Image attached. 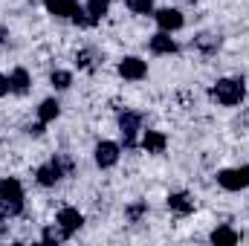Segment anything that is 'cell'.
Wrapping results in <instances>:
<instances>
[{
  "label": "cell",
  "mask_w": 249,
  "mask_h": 246,
  "mask_svg": "<svg viewBox=\"0 0 249 246\" xmlns=\"http://www.w3.org/2000/svg\"><path fill=\"white\" fill-rule=\"evenodd\" d=\"M72 20L78 23V26H93L99 18L96 15H90V12H81V9H75V15H72Z\"/></svg>",
  "instance_id": "cell-21"
},
{
  "label": "cell",
  "mask_w": 249,
  "mask_h": 246,
  "mask_svg": "<svg viewBox=\"0 0 249 246\" xmlns=\"http://www.w3.org/2000/svg\"><path fill=\"white\" fill-rule=\"evenodd\" d=\"M165 145H168V139H165L162 130H145V136H142V148H145L148 154H162Z\"/></svg>",
  "instance_id": "cell-11"
},
{
  "label": "cell",
  "mask_w": 249,
  "mask_h": 246,
  "mask_svg": "<svg viewBox=\"0 0 249 246\" xmlns=\"http://www.w3.org/2000/svg\"><path fill=\"white\" fill-rule=\"evenodd\" d=\"M9 81H12V93H26V90H29V72H26L23 67L12 70Z\"/></svg>",
  "instance_id": "cell-15"
},
{
  "label": "cell",
  "mask_w": 249,
  "mask_h": 246,
  "mask_svg": "<svg viewBox=\"0 0 249 246\" xmlns=\"http://www.w3.org/2000/svg\"><path fill=\"white\" fill-rule=\"evenodd\" d=\"M217 183L226 191H241V188H249V165H241V168H226L217 174Z\"/></svg>",
  "instance_id": "cell-3"
},
{
  "label": "cell",
  "mask_w": 249,
  "mask_h": 246,
  "mask_svg": "<svg viewBox=\"0 0 249 246\" xmlns=\"http://www.w3.org/2000/svg\"><path fill=\"white\" fill-rule=\"evenodd\" d=\"M64 238H70V235L64 232L61 226H47V229H44V241H47V244H61Z\"/></svg>",
  "instance_id": "cell-18"
},
{
  "label": "cell",
  "mask_w": 249,
  "mask_h": 246,
  "mask_svg": "<svg viewBox=\"0 0 249 246\" xmlns=\"http://www.w3.org/2000/svg\"><path fill=\"white\" fill-rule=\"evenodd\" d=\"M197 47L214 50V47H220V38H214V35H200V38H197Z\"/></svg>",
  "instance_id": "cell-22"
},
{
  "label": "cell",
  "mask_w": 249,
  "mask_h": 246,
  "mask_svg": "<svg viewBox=\"0 0 249 246\" xmlns=\"http://www.w3.org/2000/svg\"><path fill=\"white\" fill-rule=\"evenodd\" d=\"M145 72H148V67H145V61L142 58H124V61H119V75L122 78H127V81H139V78H145Z\"/></svg>",
  "instance_id": "cell-9"
},
{
  "label": "cell",
  "mask_w": 249,
  "mask_h": 246,
  "mask_svg": "<svg viewBox=\"0 0 249 246\" xmlns=\"http://www.w3.org/2000/svg\"><path fill=\"white\" fill-rule=\"evenodd\" d=\"M168 209L177 211V214H191V211H194V200H191L188 194H183V191L168 194Z\"/></svg>",
  "instance_id": "cell-13"
},
{
  "label": "cell",
  "mask_w": 249,
  "mask_h": 246,
  "mask_svg": "<svg viewBox=\"0 0 249 246\" xmlns=\"http://www.w3.org/2000/svg\"><path fill=\"white\" fill-rule=\"evenodd\" d=\"M238 241H241V235L235 229H229V226H217L212 232V244H217V246H235Z\"/></svg>",
  "instance_id": "cell-14"
},
{
  "label": "cell",
  "mask_w": 249,
  "mask_h": 246,
  "mask_svg": "<svg viewBox=\"0 0 249 246\" xmlns=\"http://www.w3.org/2000/svg\"><path fill=\"white\" fill-rule=\"evenodd\" d=\"M96 162L99 168H110L119 162V145L116 142H99L96 145Z\"/></svg>",
  "instance_id": "cell-7"
},
{
  "label": "cell",
  "mask_w": 249,
  "mask_h": 246,
  "mask_svg": "<svg viewBox=\"0 0 249 246\" xmlns=\"http://www.w3.org/2000/svg\"><path fill=\"white\" fill-rule=\"evenodd\" d=\"M145 209H148L145 203H136V206H130V209H127V217H130V220H139V217L145 214Z\"/></svg>",
  "instance_id": "cell-23"
},
{
  "label": "cell",
  "mask_w": 249,
  "mask_h": 246,
  "mask_svg": "<svg viewBox=\"0 0 249 246\" xmlns=\"http://www.w3.org/2000/svg\"><path fill=\"white\" fill-rule=\"evenodd\" d=\"M78 9V0H47V12L55 18H72Z\"/></svg>",
  "instance_id": "cell-12"
},
{
  "label": "cell",
  "mask_w": 249,
  "mask_h": 246,
  "mask_svg": "<svg viewBox=\"0 0 249 246\" xmlns=\"http://www.w3.org/2000/svg\"><path fill=\"white\" fill-rule=\"evenodd\" d=\"M212 99L220 102V105H226V107L241 105V99H244V81H238V78H220L212 87Z\"/></svg>",
  "instance_id": "cell-2"
},
{
  "label": "cell",
  "mask_w": 249,
  "mask_h": 246,
  "mask_svg": "<svg viewBox=\"0 0 249 246\" xmlns=\"http://www.w3.org/2000/svg\"><path fill=\"white\" fill-rule=\"evenodd\" d=\"M6 35H9V32H6V29H3V26H0V44H3V41H6Z\"/></svg>",
  "instance_id": "cell-25"
},
{
  "label": "cell",
  "mask_w": 249,
  "mask_h": 246,
  "mask_svg": "<svg viewBox=\"0 0 249 246\" xmlns=\"http://www.w3.org/2000/svg\"><path fill=\"white\" fill-rule=\"evenodd\" d=\"M151 53H157V55H174L177 53V44H174V38L168 32H157L151 38Z\"/></svg>",
  "instance_id": "cell-10"
},
{
  "label": "cell",
  "mask_w": 249,
  "mask_h": 246,
  "mask_svg": "<svg viewBox=\"0 0 249 246\" xmlns=\"http://www.w3.org/2000/svg\"><path fill=\"white\" fill-rule=\"evenodd\" d=\"M50 81H53V87H58V90H67V87L72 84V75H70L67 70H55V72L50 75Z\"/></svg>",
  "instance_id": "cell-17"
},
{
  "label": "cell",
  "mask_w": 249,
  "mask_h": 246,
  "mask_svg": "<svg viewBox=\"0 0 249 246\" xmlns=\"http://www.w3.org/2000/svg\"><path fill=\"white\" fill-rule=\"evenodd\" d=\"M142 127V116L133 113V110H124L119 116V130H122V139H124V148H133L136 145V130Z\"/></svg>",
  "instance_id": "cell-5"
},
{
  "label": "cell",
  "mask_w": 249,
  "mask_h": 246,
  "mask_svg": "<svg viewBox=\"0 0 249 246\" xmlns=\"http://www.w3.org/2000/svg\"><path fill=\"white\" fill-rule=\"evenodd\" d=\"M58 226H61L67 235H72V232H78V229L84 226V217H81V211H78V209L67 206V209L58 211Z\"/></svg>",
  "instance_id": "cell-8"
},
{
  "label": "cell",
  "mask_w": 249,
  "mask_h": 246,
  "mask_svg": "<svg viewBox=\"0 0 249 246\" xmlns=\"http://www.w3.org/2000/svg\"><path fill=\"white\" fill-rule=\"evenodd\" d=\"M157 23H160L162 32H177V29H183L186 18H183L180 9H160L157 12Z\"/></svg>",
  "instance_id": "cell-6"
},
{
  "label": "cell",
  "mask_w": 249,
  "mask_h": 246,
  "mask_svg": "<svg viewBox=\"0 0 249 246\" xmlns=\"http://www.w3.org/2000/svg\"><path fill=\"white\" fill-rule=\"evenodd\" d=\"M107 9H110V0H87V12L96 15V18L107 15Z\"/></svg>",
  "instance_id": "cell-20"
},
{
  "label": "cell",
  "mask_w": 249,
  "mask_h": 246,
  "mask_svg": "<svg viewBox=\"0 0 249 246\" xmlns=\"http://www.w3.org/2000/svg\"><path fill=\"white\" fill-rule=\"evenodd\" d=\"M70 168H72V165H70V159H50L47 165H41V168H38V174H35V177H38V183H41V185H55L64 174L70 171Z\"/></svg>",
  "instance_id": "cell-4"
},
{
  "label": "cell",
  "mask_w": 249,
  "mask_h": 246,
  "mask_svg": "<svg viewBox=\"0 0 249 246\" xmlns=\"http://www.w3.org/2000/svg\"><path fill=\"white\" fill-rule=\"evenodd\" d=\"M58 113H61V105H58L55 99H47V102H41V107H38V119H41V122H53V119H58Z\"/></svg>",
  "instance_id": "cell-16"
},
{
  "label": "cell",
  "mask_w": 249,
  "mask_h": 246,
  "mask_svg": "<svg viewBox=\"0 0 249 246\" xmlns=\"http://www.w3.org/2000/svg\"><path fill=\"white\" fill-rule=\"evenodd\" d=\"M124 3H127V9L133 15H148L154 9V0H124Z\"/></svg>",
  "instance_id": "cell-19"
},
{
  "label": "cell",
  "mask_w": 249,
  "mask_h": 246,
  "mask_svg": "<svg viewBox=\"0 0 249 246\" xmlns=\"http://www.w3.org/2000/svg\"><path fill=\"white\" fill-rule=\"evenodd\" d=\"M6 93H12V81H9V75H0V99Z\"/></svg>",
  "instance_id": "cell-24"
},
{
  "label": "cell",
  "mask_w": 249,
  "mask_h": 246,
  "mask_svg": "<svg viewBox=\"0 0 249 246\" xmlns=\"http://www.w3.org/2000/svg\"><path fill=\"white\" fill-rule=\"evenodd\" d=\"M20 211H23V188L15 177H9L0 183V220L18 217Z\"/></svg>",
  "instance_id": "cell-1"
}]
</instances>
